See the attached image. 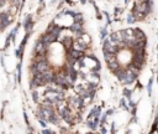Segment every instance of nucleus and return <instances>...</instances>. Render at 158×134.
<instances>
[{
    "mask_svg": "<svg viewBox=\"0 0 158 134\" xmlns=\"http://www.w3.org/2000/svg\"><path fill=\"white\" fill-rule=\"evenodd\" d=\"M32 26H34L32 16H31V15H27V16L25 18V20H24V28H25L26 31L30 32V31H31V29H32Z\"/></svg>",
    "mask_w": 158,
    "mask_h": 134,
    "instance_id": "nucleus-8",
    "label": "nucleus"
},
{
    "mask_svg": "<svg viewBox=\"0 0 158 134\" xmlns=\"http://www.w3.org/2000/svg\"><path fill=\"white\" fill-rule=\"evenodd\" d=\"M120 107L124 108L125 111H129V109H130V108H129V103L126 102V98H124V97L120 99Z\"/></svg>",
    "mask_w": 158,
    "mask_h": 134,
    "instance_id": "nucleus-14",
    "label": "nucleus"
},
{
    "mask_svg": "<svg viewBox=\"0 0 158 134\" xmlns=\"http://www.w3.org/2000/svg\"><path fill=\"white\" fill-rule=\"evenodd\" d=\"M41 134H56L53 130H51V129H47V128H45V129H42L41 130Z\"/></svg>",
    "mask_w": 158,
    "mask_h": 134,
    "instance_id": "nucleus-17",
    "label": "nucleus"
},
{
    "mask_svg": "<svg viewBox=\"0 0 158 134\" xmlns=\"http://www.w3.org/2000/svg\"><path fill=\"white\" fill-rule=\"evenodd\" d=\"M134 37L136 40H146L145 32L141 29H134Z\"/></svg>",
    "mask_w": 158,
    "mask_h": 134,
    "instance_id": "nucleus-10",
    "label": "nucleus"
},
{
    "mask_svg": "<svg viewBox=\"0 0 158 134\" xmlns=\"http://www.w3.org/2000/svg\"><path fill=\"white\" fill-rule=\"evenodd\" d=\"M85 126L90 129L92 132H95L100 127V118H94V119H87Z\"/></svg>",
    "mask_w": 158,
    "mask_h": 134,
    "instance_id": "nucleus-3",
    "label": "nucleus"
},
{
    "mask_svg": "<svg viewBox=\"0 0 158 134\" xmlns=\"http://www.w3.org/2000/svg\"><path fill=\"white\" fill-rule=\"evenodd\" d=\"M51 1H52V3H53V1H55V0H51Z\"/></svg>",
    "mask_w": 158,
    "mask_h": 134,
    "instance_id": "nucleus-29",
    "label": "nucleus"
},
{
    "mask_svg": "<svg viewBox=\"0 0 158 134\" xmlns=\"http://www.w3.org/2000/svg\"><path fill=\"white\" fill-rule=\"evenodd\" d=\"M157 83H158V75H157Z\"/></svg>",
    "mask_w": 158,
    "mask_h": 134,
    "instance_id": "nucleus-28",
    "label": "nucleus"
},
{
    "mask_svg": "<svg viewBox=\"0 0 158 134\" xmlns=\"http://www.w3.org/2000/svg\"><path fill=\"white\" fill-rule=\"evenodd\" d=\"M61 31H62V28H59L58 25H55L53 26V29L51 30V31H48V32H51L52 35L55 36L56 39H58V36H59V34H61Z\"/></svg>",
    "mask_w": 158,
    "mask_h": 134,
    "instance_id": "nucleus-11",
    "label": "nucleus"
},
{
    "mask_svg": "<svg viewBox=\"0 0 158 134\" xmlns=\"http://www.w3.org/2000/svg\"><path fill=\"white\" fill-rule=\"evenodd\" d=\"M116 133V127H115V123L113 122V124H111V134H115Z\"/></svg>",
    "mask_w": 158,
    "mask_h": 134,
    "instance_id": "nucleus-22",
    "label": "nucleus"
},
{
    "mask_svg": "<svg viewBox=\"0 0 158 134\" xmlns=\"http://www.w3.org/2000/svg\"><path fill=\"white\" fill-rule=\"evenodd\" d=\"M71 30L73 32H76L78 36L83 35V23H74L71 26Z\"/></svg>",
    "mask_w": 158,
    "mask_h": 134,
    "instance_id": "nucleus-7",
    "label": "nucleus"
},
{
    "mask_svg": "<svg viewBox=\"0 0 158 134\" xmlns=\"http://www.w3.org/2000/svg\"><path fill=\"white\" fill-rule=\"evenodd\" d=\"M136 3H148L150 0H135Z\"/></svg>",
    "mask_w": 158,
    "mask_h": 134,
    "instance_id": "nucleus-24",
    "label": "nucleus"
},
{
    "mask_svg": "<svg viewBox=\"0 0 158 134\" xmlns=\"http://www.w3.org/2000/svg\"><path fill=\"white\" fill-rule=\"evenodd\" d=\"M31 97H32V101L36 103V104H40V93L37 90H34L31 92Z\"/></svg>",
    "mask_w": 158,
    "mask_h": 134,
    "instance_id": "nucleus-12",
    "label": "nucleus"
},
{
    "mask_svg": "<svg viewBox=\"0 0 158 134\" xmlns=\"http://www.w3.org/2000/svg\"><path fill=\"white\" fill-rule=\"evenodd\" d=\"M136 21V19H135V16H134V14H129L127 15V23L129 24H134Z\"/></svg>",
    "mask_w": 158,
    "mask_h": 134,
    "instance_id": "nucleus-16",
    "label": "nucleus"
},
{
    "mask_svg": "<svg viewBox=\"0 0 158 134\" xmlns=\"http://www.w3.org/2000/svg\"><path fill=\"white\" fill-rule=\"evenodd\" d=\"M122 96H124V98L131 101V98H132V90H130V88H124V91H122Z\"/></svg>",
    "mask_w": 158,
    "mask_h": 134,
    "instance_id": "nucleus-13",
    "label": "nucleus"
},
{
    "mask_svg": "<svg viewBox=\"0 0 158 134\" xmlns=\"http://www.w3.org/2000/svg\"><path fill=\"white\" fill-rule=\"evenodd\" d=\"M114 112H115V111H114L113 108H111V109H108V111H106V113H105V114H106L108 117H111V116L114 114Z\"/></svg>",
    "mask_w": 158,
    "mask_h": 134,
    "instance_id": "nucleus-21",
    "label": "nucleus"
},
{
    "mask_svg": "<svg viewBox=\"0 0 158 134\" xmlns=\"http://www.w3.org/2000/svg\"><path fill=\"white\" fill-rule=\"evenodd\" d=\"M152 85H153V77H151L148 83H147V92H148V95L151 96L152 95Z\"/></svg>",
    "mask_w": 158,
    "mask_h": 134,
    "instance_id": "nucleus-15",
    "label": "nucleus"
},
{
    "mask_svg": "<svg viewBox=\"0 0 158 134\" xmlns=\"http://www.w3.org/2000/svg\"><path fill=\"white\" fill-rule=\"evenodd\" d=\"M108 67H109V70L114 73L115 71H117L119 68H121V63H120V61H119V60L114 59V60L110 61V62H108Z\"/></svg>",
    "mask_w": 158,
    "mask_h": 134,
    "instance_id": "nucleus-5",
    "label": "nucleus"
},
{
    "mask_svg": "<svg viewBox=\"0 0 158 134\" xmlns=\"http://www.w3.org/2000/svg\"><path fill=\"white\" fill-rule=\"evenodd\" d=\"M137 77H138V75H136V73H134L131 70H129V68H126V77H125V80L122 81V85H125V86H130V85H134L136 81H137Z\"/></svg>",
    "mask_w": 158,
    "mask_h": 134,
    "instance_id": "nucleus-1",
    "label": "nucleus"
},
{
    "mask_svg": "<svg viewBox=\"0 0 158 134\" xmlns=\"http://www.w3.org/2000/svg\"><path fill=\"white\" fill-rule=\"evenodd\" d=\"M94 118H101V107L100 106H94L92 108L87 119H94Z\"/></svg>",
    "mask_w": 158,
    "mask_h": 134,
    "instance_id": "nucleus-2",
    "label": "nucleus"
},
{
    "mask_svg": "<svg viewBox=\"0 0 158 134\" xmlns=\"http://www.w3.org/2000/svg\"><path fill=\"white\" fill-rule=\"evenodd\" d=\"M130 133H131V132H130V130H127V132H126V134H130Z\"/></svg>",
    "mask_w": 158,
    "mask_h": 134,
    "instance_id": "nucleus-27",
    "label": "nucleus"
},
{
    "mask_svg": "<svg viewBox=\"0 0 158 134\" xmlns=\"http://www.w3.org/2000/svg\"><path fill=\"white\" fill-rule=\"evenodd\" d=\"M108 133V129L105 128L104 126H100V134H106Z\"/></svg>",
    "mask_w": 158,
    "mask_h": 134,
    "instance_id": "nucleus-20",
    "label": "nucleus"
},
{
    "mask_svg": "<svg viewBox=\"0 0 158 134\" xmlns=\"http://www.w3.org/2000/svg\"><path fill=\"white\" fill-rule=\"evenodd\" d=\"M114 75L116 76V78L122 83V81L125 80V77H126V68H124V67H121V68H119L117 71H115L114 72Z\"/></svg>",
    "mask_w": 158,
    "mask_h": 134,
    "instance_id": "nucleus-9",
    "label": "nucleus"
},
{
    "mask_svg": "<svg viewBox=\"0 0 158 134\" xmlns=\"http://www.w3.org/2000/svg\"><path fill=\"white\" fill-rule=\"evenodd\" d=\"M137 121H138L137 119V116H134L132 119H131V123H134V124H135V123H137Z\"/></svg>",
    "mask_w": 158,
    "mask_h": 134,
    "instance_id": "nucleus-23",
    "label": "nucleus"
},
{
    "mask_svg": "<svg viewBox=\"0 0 158 134\" xmlns=\"http://www.w3.org/2000/svg\"><path fill=\"white\" fill-rule=\"evenodd\" d=\"M42 42H43V44H46V45H51L52 42H55V41L57 40L56 37H55V36L53 35H52L51 32H48V31H47L43 36H42Z\"/></svg>",
    "mask_w": 158,
    "mask_h": 134,
    "instance_id": "nucleus-6",
    "label": "nucleus"
},
{
    "mask_svg": "<svg viewBox=\"0 0 158 134\" xmlns=\"http://www.w3.org/2000/svg\"><path fill=\"white\" fill-rule=\"evenodd\" d=\"M24 119H25V123H26V126L30 127V121H29V117H27V113H24Z\"/></svg>",
    "mask_w": 158,
    "mask_h": 134,
    "instance_id": "nucleus-18",
    "label": "nucleus"
},
{
    "mask_svg": "<svg viewBox=\"0 0 158 134\" xmlns=\"http://www.w3.org/2000/svg\"><path fill=\"white\" fill-rule=\"evenodd\" d=\"M62 44H63V46H64V49L67 50V52H68V51H71L73 49V46H74L73 39L69 37V36H66V37L62 40Z\"/></svg>",
    "mask_w": 158,
    "mask_h": 134,
    "instance_id": "nucleus-4",
    "label": "nucleus"
},
{
    "mask_svg": "<svg viewBox=\"0 0 158 134\" xmlns=\"http://www.w3.org/2000/svg\"><path fill=\"white\" fill-rule=\"evenodd\" d=\"M13 3H14L15 5H17V4H19V0H13Z\"/></svg>",
    "mask_w": 158,
    "mask_h": 134,
    "instance_id": "nucleus-25",
    "label": "nucleus"
},
{
    "mask_svg": "<svg viewBox=\"0 0 158 134\" xmlns=\"http://www.w3.org/2000/svg\"><path fill=\"white\" fill-rule=\"evenodd\" d=\"M80 1H82V4H85V3H87V0H80Z\"/></svg>",
    "mask_w": 158,
    "mask_h": 134,
    "instance_id": "nucleus-26",
    "label": "nucleus"
},
{
    "mask_svg": "<svg viewBox=\"0 0 158 134\" xmlns=\"http://www.w3.org/2000/svg\"><path fill=\"white\" fill-rule=\"evenodd\" d=\"M40 1H41V3H42V1H43V0H40Z\"/></svg>",
    "mask_w": 158,
    "mask_h": 134,
    "instance_id": "nucleus-30",
    "label": "nucleus"
},
{
    "mask_svg": "<svg viewBox=\"0 0 158 134\" xmlns=\"http://www.w3.org/2000/svg\"><path fill=\"white\" fill-rule=\"evenodd\" d=\"M157 57H158V56H157Z\"/></svg>",
    "mask_w": 158,
    "mask_h": 134,
    "instance_id": "nucleus-31",
    "label": "nucleus"
},
{
    "mask_svg": "<svg viewBox=\"0 0 158 134\" xmlns=\"http://www.w3.org/2000/svg\"><path fill=\"white\" fill-rule=\"evenodd\" d=\"M106 36H108V31H106V28H104V29H101V39L106 37Z\"/></svg>",
    "mask_w": 158,
    "mask_h": 134,
    "instance_id": "nucleus-19",
    "label": "nucleus"
}]
</instances>
